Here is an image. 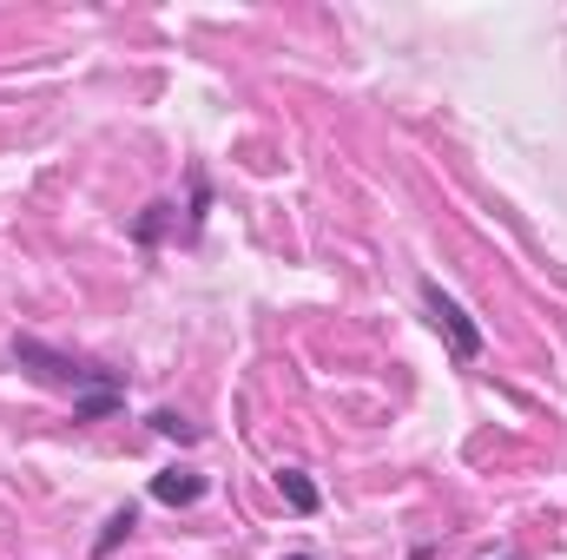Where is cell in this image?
<instances>
[{"label":"cell","mask_w":567,"mask_h":560,"mask_svg":"<svg viewBox=\"0 0 567 560\" xmlns=\"http://www.w3.org/2000/svg\"><path fill=\"white\" fill-rule=\"evenodd\" d=\"M205 488H212V481H205L198 468H158V475H152V501H165V508H198Z\"/></svg>","instance_id":"3"},{"label":"cell","mask_w":567,"mask_h":560,"mask_svg":"<svg viewBox=\"0 0 567 560\" xmlns=\"http://www.w3.org/2000/svg\"><path fill=\"white\" fill-rule=\"evenodd\" d=\"M416 290H423V310H429V323H435V336L449 343V363H475V356H482V323H475L435 278H423Z\"/></svg>","instance_id":"2"},{"label":"cell","mask_w":567,"mask_h":560,"mask_svg":"<svg viewBox=\"0 0 567 560\" xmlns=\"http://www.w3.org/2000/svg\"><path fill=\"white\" fill-rule=\"evenodd\" d=\"M133 528H140V508H113L106 528H100V541H93V560H113L120 541H133Z\"/></svg>","instance_id":"5"},{"label":"cell","mask_w":567,"mask_h":560,"mask_svg":"<svg viewBox=\"0 0 567 560\" xmlns=\"http://www.w3.org/2000/svg\"><path fill=\"white\" fill-rule=\"evenodd\" d=\"M152 428H158V435H172V442H198V422L172 416V409H158V416H152Z\"/></svg>","instance_id":"7"},{"label":"cell","mask_w":567,"mask_h":560,"mask_svg":"<svg viewBox=\"0 0 567 560\" xmlns=\"http://www.w3.org/2000/svg\"><path fill=\"white\" fill-rule=\"evenodd\" d=\"M172 218H178V211H172V205H165V198H152V205H145L140 218H133V238H140V245H158V238H165V225H172Z\"/></svg>","instance_id":"6"},{"label":"cell","mask_w":567,"mask_h":560,"mask_svg":"<svg viewBox=\"0 0 567 560\" xmlns=\"http://www.w3.org/2000/svg\"><path fill=\"white\" fill-rule=\"evenodd\" d=\"M502 560H515V554H502Z\"/></svg>","instance_id":"9"},{"label":"cell","mask_w":567,"mask_h":560,"mask_svg":"<svg viewBox=\"0 0 567 560\" xmlns=\"http://www.w3.org/2000/svg\"><path fill=\"white\" fill-rule=\"evenodd\" d=\"M7 356H13L33 383L66 390L80 428H93V422H106V416L126 409V376H120V370H100V363H86V356H66V350H53V343H40V336H13Z\"/></svg>","instance_id":"1"},{"label":"cell","mask_w":567,"mask_h":560,"mask_svg":"<svg viewBox=\"0 0 567 560\" xmlns=\"http://www.w3.org/2000/svg\"><path fill=\"white\" fill-rule=\"evenodd\" d=\"M278 488L297 515H317V508H323V495H317V481H310L303 468H278Z\"/></svg>","instance_id":"4"},{"label":"cell","mask_w":567,"mask_h":560,"mask_svg":"<svg viewBox=\"0 0 567 560\" xmlns=\"http://www.w3.org/2000/svg\"><path fill=\"white\" fill-rule=\"evenodd\" d=\"M284 560H317V554H284Z\"/></svg>","instance_id":"8"}]
</instances>
